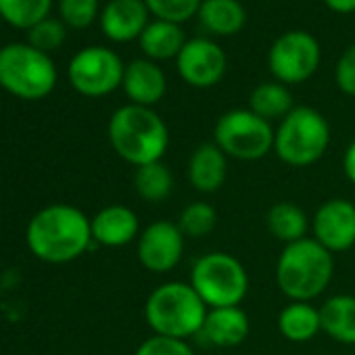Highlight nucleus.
<instances>
[{
	"instance_id": "1",
	"label": "nucleus",
	"mask_w": 355,
	"mask_h": 355,
	"mask_svg": "<svg viewBox=\"0 0 355 355\" xmlns=\"http://www.w3.org/2000/svg\"><path fill=\"white\" fill-rule=\"evenodd\" d=\"M28 247L46 263H67L84 255L92 241L90 218L73 205L55 203L40 209L28 224Z\"/></svg>"
},
{
	"instance_id": "2",
	"label": "nucleus",
	"mask_w": 355,
	"mask_h": 355,
	"mask_svg": "<svg viewBox=\"0 0 355 355\" xmlns=\"http://www.w3.org/2000/svg\"><path fill=\"white\" fill-rule=\"evenodd\" d=\"M113 150L134 167L163 161L169 146V128L163 117L140 105H123L109 119Z\"/></svg>"
},
{
	"instance_id": "3",
	"label": "nucleus",
	"mask_w": 355,
	"mask_h": 355,
	"mask_svg": "<svg viewBox=\"0 0 355 355\" xmlns=\"http://www.w3.org/2000/svg\"><path fill=\"white\" fill-rule=\"evenodd\" d=\"M209 307L191 282L169 280L159 284L144 303V320L153 334L189 340L199 336Z\"/></svg>"
},
{
	"instance_id": "4",
	"label": "nucleus",
	"mask_w": 355,
	"mask_h": 355,
	"mask_svg": "<svg viewBox=\"0 0 355 355\" xmlns=\"http://www.w3.org/2000/svg\"><path fill=\"white\" fill-rule=\"evenodd\" d=\"M334 276V255L313 236L284 245L276 261V284L291 301L311 303Z\"/></svg>"
},
{
	"instance_id": "5",
	"label": "nucleus",
	"mask_w": 355,
	"mask_h": 355,
	"mask_svg": "<svg viewBox=\"0 0 355 355\" xmlns=\"http://www.w3.org/2000/svg\"><path fill=\"white\" fill-rule=\"evenodd\" d=\"M330 144L328 119L309 105L295 109L278 123L274 136L276 157L291 167H309L324 157Z\"/></svg>"
},
{
	"instance_id": "6",
	"label": "nucleus",
	"mask_w": 355,
	"mask_h": 355,
	"mask_svg": "<svg viewBox=\"0 0 355 355\" xmlns=\"http://www.w3.org/2000/svg\"><path fill=\"white\" fill-rule=\"evenodd\" d=\"M0 86L24 101L46 98L57 86L53 59L28 42H13L0 49Z\"/></svg>"
},
{
	"instance_id": "7",
	"label": "nucleus",
	"mask_w": 355,
	"mask_h": 355,
	"mask_svg": "<svg viewBox=\"0 0 355 355\" xmlns=\"http://www.w3.org/2000/svg\"><path fill=\"white\" fill-rule=\"evenodd\" d=\"M191 284L209 309L241 305L249 293V274L230 253L211 251L191 270Z\"/></svg>"
},
{
	"instance_id": "8",
	"label": "nucleus",
	"mask_w": 355,
	"mask_h": 355,
	"mask_svg": "<svg viewBox=\"0 0 355 355\" xmlns=\"http://www.w3.org/2000/svg\"><path fill=\"white\" fill-rule=\"evenodd\" d=\"M276 130L270 121L255 115L251 109L226 111L216 128L214 142L226 153V157L239 161H259L274 150Z\"/></svg>"
},
{
	"instance_id": "9",
	"label": "nucleus",
	"mask_w": 355,
	"mask_h": 355,
	"mask_svg": "<svg viewBox=\"0 0 355 355\" xmlns=\"http://www.w3.org/2000/svg\"><path fill=\"white\" fill-rule=\"evenodd\" d=\"M123 71L125 65L115 51L107 46H86L71 57L67 78L82 96L101 98L121 86Z\"/></svg>"
},
{
	"instance_id": "10",
	"label": "nucleus",
	"mask_w": 355,
	"mask_h": 355,
	"mask_svg": "<svg viewBox=\"0 0 355 355\" xmlns=\"http://www.w3.org/2000/svg\"><path fill=\"white\" fill-rule=\"evenodd\" d=\"M322 49L315 36L303 30L284 32L268 51V67L276 82L295 86L307 82L320 67Z\"/></svg>"
},
{
	"instance_id": "11",
	"label": "nucleus",
	"mask_w": 355,
	"mask_h": 355,
	"mask_svg": "<svg viewBox=\"0 0 355 355\" xmlns=\"http://www.w3.org/2000/svg\"><path fill=\"white\" fill-rule=\"evenodd\" d=\"M184 241L187 236L182 234V230L169 220H157L148 224L140 232L136 245V255L140 266L153 274L171 272L182 261Z\"/></svg>"
},
{
	"instance_id": "12",
	"label": "nucleus",
	"mask_w": 355,
	"mask_h": 355,
	"mask_svg": "<svg viewBox=\"0 0 355 355\" xmlns=\"http://www.w3.org/2000/svg\"><path fill=\"white\" fill-rule=\"evenodd\" d=\"M228 59L220 44L209 38L187 40L175 59L178 76L193 88H211L226 76Z\"/></svg>"
},
{
	"instance_id": "13",
	"label": "nucleus",
	"mask_w": 355,
	"mask_h": 355,
	"mask_svg": "<svg viewBox=\"0 0 355 355\" xmlns=\"http://www.w3.org/2000/svg\"><path fill=\"white\" fill-rule=\"evenodd\" d=\"M313 239L332 255L355 245V205L349 199H330L318 207L311 220Z\"/></svg>"
},
{
	"instance_id": "14",
	"label": "nucleus",
	"mask_w": 355,
	"mask_h": 355,
	"mask_svg": "<svg viewBox=\"0 0 355 355\" xmlns=\"http://www.w3.org/2000/svg\"><path fill=\"white\" fill-rule=\"evenodd\" d=\"M101 30L111 42L138 40L150 24V13L144 0H109L98 15Z\"/></svg>"
},
{
	"instance_id": "15",
	"label": "nucleus",
	"mask_w": 355,
	"mask_h": 355,
	"mask_svg": "<svg viewBox=\"0 0 355 355\" xmlns=\"http://www.w3.org/2000/svg\"><path fill=\"white\" fill-rule=\"evenodd\" d=\"M121 88L132 105L153 109L167 92V78L159 63L150 59H134L125 65Z\"/></svg>"
},
{
	"instance_id": "16",
	"label": "nucleus",
	"mask_w": 355,
	"mask_h": 355,
	"mask_svg": "<svg viewBox=\"0 0 355 355\" xmlns=\"http://www.w3.org/2000/svg\"><path fill=\"white\" fill-rule=\"evenodd\" d=\"M249 332H251V322L247 311L241 305H230V307L209 309L199 336L211 347L230 349L245 343Z\"/></svg>"
},
{
	"instance_id": "17",
	"label": "nucleus",
	"mask_w": 355,
	"mask_h": 355,
	"mask_svg": "<svg viewBox=\"0 0 355 355\" xmlns=\"http://www.w3.org/2000/svg\"><path fill=\"white\" fill-rule=\"evenodd\" d=\"M92 241L103 247H125L140 236V220L125 205L103 207L92 220Z\"/></svg>"
},
{
	"instance_id": "18",
	"label": "nucleus",
	"mask_w": 355,
	"mask_h": 355,
	"mask_svg": "<svg viewBox=\"0 0 355 355\" xmlns=\"http://www.w3.org/2000/svg\"><path fill=\"white\" fill-rule=\"evenodd\" d=\"M228 175V157L216 142L199 144L189 159V182L197 193H218Z\"/></svg>"
},
{
	"instance_id": "19",
	"label": "nucleus",
	"mask_w": 355,
	"mask_h": 355,
	"mask_svg": "<svg viewBox=\"0 0 355 355\" xmlns=\"http://www.w3.org/2000/svg\"><path fill=\"white\" fill-rule=\"evenodd\" d=\"M138 44H140V51L144 53V59H150L155 63L169 61V59H178V55L184 49L187 34L182 26H178V24L153 19L144 28L142 36L138 38Z\"/></svg>"
},
{
	"instance_id": "20",
	"label": "nucleus",
	"mask_w": 355,
	"mask_h": 355,
	"mask_svg": "<svg viewBox=\"0 0 355 355\" xmlns=\"http://www.w3.org/2000/svg\"><path fill=\"white\" fill-rule=\"evenodd\" d=\"M322 332L340 345H355V297L334 295L320 305Z\"/></svg>"
},
{
	"instance_id": "21",
	"label": "nucleus",
	"mask_w": 355,
	"mask_h": 355,
	"mask_svg": "<svg viewBox=\"0 0 355 355\" xmlns=\"http://www.w3.org/2000/svg\"><path fill=\"white\" fill-rule=\"evenodd\" d=\"M278 330L291 343H309L322 332L320 307L303 301H291L278 313Z\"/></svg>"
},
{
	"instance_id": "22",
	"label": "nucleus",
	"mask_w": 355,
	"mask_h": 355,
	"mask_svg": "<svg viewBox=\"0 0 355 355\" xmlns=\"http://www.w3.org/2000/svg\"><path fill=\"white\" fill-rule=\"evenodd\" d=\"M197 17L216 36H234L247 24V11L239 0H203Z\"/></svg>"
},
{
	"instance_id": "23",
	"label": "nucleus",
	"mask_w": 355,
	"mask_h": 355,
	"mask_svg": "<svg viewBox=\"0 0 355 355\" xmlns=\"http://www.w3.org/2000/svg\"><path fill=\"white\" fill-rule=\"evenodd\" d=\"M266 224H268L270 234L284 245L305 239L307 230H309L307 214L293 201L274 203L266 216Z\"/></svg>"
},
{
	"instance_id": "24",
	"label": "nucleus",
	"mask_w": 355,
	"mask_h": 355,
	"mask_svg": "<svg viewBox=\"0 0 355 355\" xmlns=\"http://www.w3.org/2000/svg\"><path fill=\"white\" fill-rule=\"evenodd\" d=\"M249 109L259 115L266 121H282L293 109V94L288 90V86L280 84V82H261L259 86L253 88L251 96H249Z\"/></svg>"
},
{
	"instance_id": "25",
	"label": "nucleus",
	"mask_w": 355,
	"mask_h": 355,
	"mask_svg": "<svg viewBox=\"0 0 355 355\" xmlns=\"http://www.w3.org/2000/svg\"><path fill=\"white\" fill-rule=\"evenodd\" d=\"M134 189L142 201L161 203L173 191V173L163 161L140 165L134 173Z\"/></svg>"
},
{
	"instance_id": "26",
	"label": "nucleus",
	"mask_w": 355,
	"mask_h": 355,
	"mask_svg": "<svg viewBox=\"0 0 355 355\" xmlns=\"http://www.w3.org/2000/svg\"><path fill=\"white\" fill-rule=\"evenodd\" d=\"M53 0H0V17L19 30H32L51 15Z\"/></svg>"
},
{
	"instance_id": "27",
	"label": "nucleus",
	"mask_w": 355,
	"mask_h": 355,
	"mask_svg": "<svg viewBox=\"0 0 355 355\" xmlns=\"http://www.w3.org/2000/svg\"><path fill=\"white\" fill-rule=\"evenodd\" d=\"M178 228L182 230L187 239H203L211 234L218 226V211L214 205L203 201H193L180 211L178 218Z\"/></svg>"
},
{
	"instance_id": "28",
	"label": "nucleus",
	"mask_w": 355,
	"mask_h": 355,
	"mask_svg": "<svg viewBox=\"0 0 355 355\" xmlns=\"http://www.w3.org/2000/svg\"><path fill=\"white\" fill-rule=\"evenodd\" d=\"M144 5L155 19L182 26L199 15L203 0H144Z\"/></svg>"
},
{
	"instance_id": "29",
	"label": "nucleus",
	"mask_w": 355,
	"mask_h": 355,
	"mask_svg": "<svg viewBox=\"0 0 355 355\" xmlns=\"http://www.w3.org/2000/svg\"><path fill=\"white\" fill-rule=\"evenodd\" d=\"M59 15L67 28L86 30L101 15V0H59Z\"/></svg>"
},
{
	"instance_id": "30",
	"label": "nucleus",
	"mask_w": 355,
	"mask_h": 355,
	"mask_svg": "<svg viewBox=\"0 0 355 355\" xmlns=\"http://www.w3.org/2000/svg\"><path fill=\"white\" fill-rule=\"evenodd\" d=\"M67 38V26L61 19L46 17L44 21L36 24L32 30H28V44L42 53H53L57 51Z\"/></svg>"
},
{
	"instance_id": "31",
	"label": "nucleus",
	"mask_w": 355,
	"mask_h": 355,
	"mask_svg": "<svg viewBox=\"0 0 355 355\" xmlns=\"http://www.w3.org/2000/svg\"><path fill=\"white\" fill-rule=\"evenodd\" d=\"M134 355H197V353L187 340L153 334L150 338H146L138 345Z\"/></svg>"
},
{
	"instance_id": "32",
	"label": "nucleus",
	"mask_w": 355,
	"mask_h": 355,
	"mask_svg": "<svg viewBox=\"0 0 355 355\" xmlns=\"http://www.w3.org/2000/svg\"><path fill=\"white\" fill-rule=\"evenodd\" d=\"M334 80L343 94L355 96V44L345 49V53L340 55L334 69Z\"/></svg>"
},
{
	"instance_id": "33",
	"label": "nucleus",
	"mask_w": 355,
	"mask_h": 355,
	"mask_svg": "<svg viewBox=\"0 0 355 355\" xmlns=\"http://www.w3.org/2000/svg\"><path fill=\"white\" fill-rule=\"evenodd\" d=\"M343 173L347 180L355 187V140L347 146L345 155H343Z\"/></svg>"
},
{
	"instance_id": "34",
	"label": "nucleus",
	"mask_w": 355,
	"mask_h": 355,
	"mask_svg": "<svg viewBox=\"0 0 355 355\" xmlns=\"http://www.w3.org/2000/svg\"><path fill=\"white\" fill-rule=\"evenodd\" d=\"M324 5L338 13V15H351L355 13V0H324Z\"/></svg>"
},
{
	"instance_id": "35",
	"label": "nucleus",
	"mask_w": 355,
	"mask_h": 355,
	"mask_svg": "<svg viewBox=\"0 0 355 355\" xmlns=\"http://www.w3.org/2000/svg\"><path fill=\"white\" fill-rule=\"evenodd\" d=\"M0 24H3V17H0Z\"/></svg>"
}]
</instances>
